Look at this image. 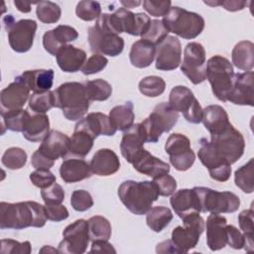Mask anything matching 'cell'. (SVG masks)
<instances>
[{
  "label": "cell",
  "instance_id": "1",
  "mask_svg": "<svg viewBox=\"0 0 254 254\" xmlns=\"http://www.w3.org/2000/svg\"><path fill=\"white\" fill-rule=\"evenodd\" d=\"M48 220L45 205L28 200L16 203L2 201L0 203V228L24 229L27 227H43Z\"/></svg>",
  "mask_w": 254,
  "mask_h": 254
},
{
  "label": "cell",
  "instance_id": "2",
  "mask_svg": "<svg viewBox=\"0 0 254 254\" xmlns=\"http://www.w3.org/2000/svg\"><path fill=\"white\" fill-rule=\"evenodd\" d=\"M159 195L157 186L151 181H125L118 188V196L121 202L136 215L146 214Z\"/></svg>",
  "mask_w": 254,
  "mask_h": 254
},
{
  "label": "cell",
  "instance_id": "3",
  "mask_svg": "<svg viewBox=\"0 0 254 254\" xmlns=\"http://www.w3.org/2000/svg\"><path fill=\"white\" fill-rule=\"evenodd\" d=\"M55 107L62 109L64 116L69 121L83 118L90 100L87 96L84 83L70 81L61 84L53 91Z\"/></svg>",
  "mask_w": 254,
  "mask_h": 254
},
{
  "label": "cell",
  "instance_id": "4",
  "mask_svg": "<svg viewBox=\"0 0 254 254\" xmlns=\"http://www.w3.org/2000/svg\"><path fill=\"white\" fill-rule=\"evenodd\" d=\"M90 50L98 55L116 57L124 49V40L115 34L108 25L107 13L101 14L94 26L88 29Z\"/></svg>",
  "mask_w": 254,
  "mask_h": 254
},
{
  "label": "cell",
  "instance_id": "5",
  "mask_svg": "<svg viewBox=\"0 0 254 254\" xmlns=\"http://www.w3.org/2000/svg\"><path fill=\"white\" fill-rule=\"evenodd\" d=\"M162 21L169 33L186 40L196 38L204 29V20L199 14L178 6L171 7Z\"/></svg>",
  "mask_w": 254,
  "mask_h": 254
},
{
  "label": "cell",
  "instance_id": "6",
  "mask_svg": "<svg viewBox=\"0 0 254 254\" xmlns=\"http://www.w3.org/2000/svg\"><path fill=\"white\" fill-rule=\"evenodd\" d=\"M235 73L231 63L224 57L216 55L206 63V79L215 97L220 101H227L233 87Z\"/></svg>",
  "mask_w": 254,
  "mask_h": 254
},
{
  "label": "cell",
  "instance_id": "7",
  "mask_svg": "<svg viewBox=\"0 0 254 254\" xmlns=\"http://www.w3.org/2000/svg\"><path fill=\"white\" fill-rule=\"evenodd\" d=\"M179 119V112L169 102H161L156 105L152 113L140 123L141 131L145 142L156 143L164 132H169L176 125Z\"/></svg>",
  "mask_w": 254,
  "mask_h": 254
},
{
  "label": "cell",
  "instance_id": "8",
  "mask_svg": "<svg viewBox=\"0 0 254 254\" xmlns=\"http://www.w3.org/2000/svg\"><path fill=\"white\" fill-rule=\"evenodd\" d=\"M209 144L218 157L229 165L237 162L245 149L243 135L231 123L221 131L210 134Z\"/></svg>",
  "mask_w": 254,
  "mask_h": 254
},
{
  "label": "cell",
  "instance_id": "9",
  "mask_svg": "<svg viewBox=\"0 0 254 254\" xmlns=\"http://www.w3.org/2000/svg\"><path fill=\"white\" fill-rule=\"evenodd\" d=\"M200 212L210 213H231L240 206V198L231 191H217L205 187H194Z\"/></svg>",
  "mask_w": 254,
  "mask_h": 254
},
{
  "label": "cell",
  "instance_id": "10",
  "mask_svg": "<svg viewBox=\"0 0 254 254\" xmlns=\"http://www.w3.org/2000/svg\"><path fill=\"white\" fill-rule=\"evenodd\" d=\"M4 27L8 33V41L11 49L16 53L28 52L34 43L37 23L31 19H22L15 22L12 15L3 18Z\"/></svg>",
  "mask_w": 254,
  "mask_h": 254
},
{
  "label": "cell",
  "instance_id": "11",
  "mask_svg": "<svg viewBox=\"0 0 254 254\" xmlns=\"http://www.w3.org/2000/svg\"><path fill=\"white\" fill-rule=\"evenodd\" d=\"M183 219L184 226H177L172 231V241L180 253H188L198 243L204 230V220L198 212L190 213Z\"/></svg>",
  "mask_w": 254,
  "mask_h": 254
},
{
  "label": "cell",
  "instance_id": "12",
  "mask_svg": "<svg viewBox=\"0 0 254 254\" xmlns=\"http://www.w3.org/2000/svg\"><path fill=\"white\" fill-rule=\"evenodd\" d=\"M181 70L193 84L201 83L206 79L205 50L201 44L190 42L186 46Z\"/></svg>",
  "mask_w": 254,
  "mask_h": 254
},
{
  "label": "cell",
  "instance_id": "13",
  "mask_svg": "<svg viewBox=\"0 0 254 254\" xmlns=\"http://www.w3.org/2000/svg\"><path fill=\"white\" fill-rule=\"evenodd\" d=\"M169 104L178 112H182L185 119L192 124L201 122L202 108L193 92L187 86L177 85L169 95Z\"/></svg>",
  "mask_w": 254,
  "mask_h": 254
},
{
  "label": "cell",
  "instance_id": "14",
  "mask_svg": "<svg viewBox=\"0 0 254 254\" xmlns=\"http://www.w3.org/2000/svg\"><path fill=\"white\" fill-rule=\"evenodd\" d=\"M165 151L170 156L172 166L180 172L188 171L195 161L190 139L181 133H174L169 136L165 144Z\"/></svg>",
  "mask_w": 254,
  "mask_h": 254
},
{
  "label": "cell",
  "instance_id": "15",
  "mask_svg": "<svg viewBox=\"0 0 254 254\" xmlns=\"http://www.w3.org/2000/svg\"><path fill=\"white\" fill-rule=\"evenodd\" d=\"M64 239L59 244L60 253L82 254L89 243L88 224L84 219H77L63 231Z\"/></svg>",
  "mask_w": 254,
  "mask_h": 254
},
{
  "label": "cell",
  "instance_id": "16",
  "mask_svg": "<svg viewBox=\"0 0 254 254\" xmlns=\"http://www.w3.org/2000/svg\"><path fill=\"white\" fill-rule=\"evenodd\" d=\"M200 147L197 152V156L201 164L208 170L209 176L212 180L217 182H226L231 175V165L224 162L205 138L200 139Z\"/></svg>",
  "mask_w": 254,
  "mask_h": 254
},
{
  "label": "cell",
  "instance_id": "17",
  "mask_svg": "<svg viewBox=\"0 0 254 254\" xmlns=\"http://www.w3.org/2000/svg\"><path fill=\"white\" fill-rule=\"evenodd\" d=\"M155 66L159 70H173L181 64L182 46L175 36H168L156 46Z\"/></svg>",
  "mask_w": 254,
  "mask_h": 254
},
{
  "label": "cell",
  "instance_id": "18",
  "mask_svg": "<svg viewBox=\"0 0 254 254\" xmlns=\"http://www.w3.org/2000/svg\"><path fill=\"white\" fill-rule=\"evenodd\" d=\"M31 89L22 79L21 75L15 77L14 81L3 88L0 92L1 113L23 109L27 100H29Z\"/></svg>",
  "mask_w": 254,
  "mask_h": 254
},
{
  "label": "cell",
  "instance_id": "19",
  "mask_svg": "<svg viewBox=\"0 0 254 254\" xmlns=\"http://www.w3.org/2000/svg\"><path fill=\"white\" fill-rule=\"evenodd\" d=\"M227 101L237 105H254V73L252 70L235 73L233 87Z\"/></svg>",
  "mask_w": 254,
  "mask_h": 254
},
{
  "label": "cell",
  "instance_id": "20",
  "mask_svg": "<svg viewBox=\"0 0 254 254\" xmlns=\"http://www.w3.org/2000/svg\"><path fill=\"white\" fill-rule=\"evenodd\" d=\"M77 31L67 25H59L53 30L47 31L43 36L44 49L51 55L56 56L58 52L67 43L76 40Z\"/></svg>",
  "mask_w": 254,
  "mask_h": 254
},
{
  "label": "cell",
  "instance_id": "21",
  "mask_svg": "<svg viewBox=\"0 0 254 254\" xmlns=\"http://www.w3.org/2000/svg\"><path fill=\"white\" fill-rule=\"evenodd\" d=\"M74 127L85 130L94 139L100 135L113 136L117 131L109 116L101 112H92L87 114V116L81 118Z\"/></svg>",
  "mask_w": 254,
  "mask_h": 254
},
{
  "label": "cell",
  "instance_id": "22",
  "mask_svg": "<svg viewBox=\"0 0 254 254\" xmlns=\"http://www.w3.org/2000/svg\"><path fill=\"white\" fill-rule=\"evenodd\" d=\"M131 164L133 165V168L137 172L149 176L151 178H156L161 175L169 174L170 172L169 164L153 156L145 149H142L134 157Z\"/></svg>",
  "mask_w": 254,
  "mask_h": 254
},
{
  "label": "cell",
  "instance_id": "23",
  "mask_svg": "<svg viewBox=\"0 0 254 254\" xmlns=\"http://www.w3.org/2000/svg\"><path fill=\"white\" fill-rule=\"evenodd\" d=\"M226 225L224 216L210 213L206 219V243L211 251H217L226 246Z\"/></svg>",
  "mask_w": 254,
  "mask_h": 254
},
{
  "label": "cell",
  "instance_id": "24",
  "mask_svg": "<svg viewBox=\"0 0 254 254\" xmlns=\"http://www.w3.org/2000/svg\"><path fill=\"white\" fill-rule=\"evenodd\" d=\"M38 150L54 161L64 158L69 151V137L58 130H51Z\"/></svg>",
  "mask_w": 254,
  "mask_h": 254
},
{
  "label": "cell",
  "instance_id": "25",
  "mask_svg": "<svg viewBox=\"0 0 254 254\" xmlns=\"http://www.w3.org/2000/svg\"><path fill=\"white\" fill-rule=\"evenodd\" d=\"M62 180L66 184H73L92 176L90 165L81 158L71 157L63 161L60 167Z\"/></svg>",
  "mask_w": 254,
  "mask_h": 254
},
{
  "label": "cell",
  "instance_id": "26",
  "mask_svg": "<svg viewBox=\"0 0 254 254\" xmlns=\"http://www.w3.org/2000/svg\"><path fill=\"white\" fill-rule=\"evenodd\" d=\"M170 203L180 218H184L190 213L200 212L199 201L193 189H183L175 191L171 196Z\"/></svg>",
  "mask_w": 254,
  "mask_h": 254
},
{
  "label": "cell",
  "instance_id": "27",
  "mask_svg": "<svg viewBox=\"0 0 254 254\" xmlns=\"http://www.w3.org/2000/svg\"><path fill=\"white\" fill-rule=\"evenodd\" d=\"M50 132V120L46 113H30L28 115L23 128V136L30 142L43 141Z\"/></svg>",
  "mask_w": 254,
  "mask_h": 254
},
{
  "label": "cell",
  "instance_id": "28",
  "mask_svg": "<svg viewBox=\"0 0 254 254\" xmlns=\"http://www.w3.org/2000/svg\"><path fill=\"white\" fill-rule=\"evenodd\" d=\"M92 174L100 177H107L115 174L120 169V161L116 153L110 149H99L90 161Z\"/></svg>",
  "mask_w": 254,
  "mask_h": 254
},
{
  "label": "cell",
  "instance_id": "29",
  "mask_svg": "<svg viewBox=\"0 0 254 254\" xmlns=\"http://www.w3.org/2000/svg\"><path fill=\"white\" fill-rule=\"evenodd\" d=\"M60 68L64 72H76L86 62V53L74 46L65 45L56 55Z\"/></svg>",
  "mask_w": 254,
  "mask_h": 254
},
{
  "label": "cell",
  "instance_id": "30",
  "mask_svg": "<svg viewBox=\"0 0 254 254\" xmlns=\"http://www.w3.org/2000/svg\"><path fill=\"white\" fill-rule=\"evenodd\" d=\"M145 139L143 137L140 123L133 124L129 129L125 130L120 143V151L124 159L128 163H132L134 157L144 149Z\"/></svg>",
  "mask_w": 254,
  "mask_h": 254
},
{
  "label": "cell",
  "instance_id": "31",
  "mask_svg": "<svg viewBox=\"0 0 254 254\" xmlns=\"http://www.w3.org/2000/svg\"><path fill=\"white\" fill-rule=\"evenodd\" d=\"M201 122L210 134L219 132L230 124L227 112L217 104L208 105L202 109Z\"/></svg>",
  "mask_w": 254,
  "mask_h": 254
},
{
  "label": "cell",
  "instance_id": "32",
  "mask_svg": "<svg viewBox=\"0 0 254 254\" xmlns=\"http://www.w3.org/2000/svg\"><path fill=\"white\" fill-rule=\"evenodd\" d=\"M54 75V69L50 68L26 70L21 74V77L33 92H44L53 86Z\"/></svg>",
  "mask_w": 254,
  "mask_h": 254
},
{
  "label": "cell",
  "instance_id": "33",
  "mask_svg": "<svg viewBox=\"0 0 254 254\" xmlns=\"http://www.w3.org/2000/svg\"><path fill=\"white\" fill-rule=\"evenodd\" d=\"M156 47L147 41L139 40L135 42L130 50L129 59L133 66L144 68L151 65L155 60Z\"/></svg>",
  "mask_w": 254,
  "mask_h": 254
},
{
  "label": "cell",
  "instance_id": "34",
  "mask_svg": "<svg viewBox=\"0 0 254 254\" xmlns=\"http://www.w3.org/2000/svg\"><path fill=\"white\" fill-rule=\"evenodd\" d=\"M232 64L241 70L250 71L254 66V44L241 41L235 45L231 54Z\"/></svg>",
  "mask_w": 254,
  "mask_h": 254
},
{
  "label": "cell",
  "instance_id": "35",
  "mask_svg": "<svg viewBox=\"0 0 254 254\" xmlns=\"http://www.w3.org/2000/svg\"><path fill=\"white\" fill-rule=\"evenodd\" d=\"M94 138L85 130L75 128L72 136L69 138V151L72 157L84 158L93 146Z\"/></svg>",
  "mask_w": 254,
  "mask_h": 254
},
{
  "label": "cell",
  "instance_id": "36",
  "mask_svg": "<svg viewBox=\"0 0 254 254\" xmlns=\"http://www.w3.org/2000/svg\"><path fill=\"white\" fill-rule=\"evenodd\" d=\"M133 109V103L131 101H127L122 105L114 106L109 111V118L116 130L125 131L133 125L135 119Z\"/></svg>",
  "mask_w": 254,
  "mask_h": 254
},
{
  "label": "cell",
  "instance_id": "37",
  "mask_svg": "<svg viewBox=\"0 0 254 254\" xmlns=\"http://www.w3.org/2000/svg\"><path fill=\"white\" fill-rule=\"evenodd\" d=\"M173 213L169 207L158 205L152 207L146 213V222L154 232H161L172 221Z\"/></svg>",
  "mask_w": 254,
  "mask_h": 254
},
{
  "label": "cell",
  "instance_id": "38",
  "mask_svg": "<svg viewBox=\"0 0 254 254\" xmlns=\"http://www.w3.org/2000/svg\"><path fill=\"white\" fill-rule=\"evenodd\" d=\"M88 233L90 240H106L108 241L111 237L112 229L111 224L105 217L101 215H95L87 220Z\"/></svg>",
  "mask_w": 254,
  "mask_h": 254
},
{
  "label": "cell",
  "instance_id": "39",
  "mask_svg": "<svg viewBox=\"0 0 254 254\" xmlns=\"http://www.w3.org/2000/svg\"><path fill=\"white\" fill-rule=\"evenodd\" d=\"M84 86L90 101H104L112 93L111 84L101 78L85 81Z\"/></svg>",
  "mask_w": 254,
  "mask_h": 254
},
{
  "label": "cell",
  "instance_id": "40",
  "mask_svg": "<svg viewBox=\"0 0 254 254\" xmlns=\"http://www.w3.org/2000/svg\"><path fill=\"white\" fill-rule=\"evenodd\" d=\"M55 107L53 91L33 92L29 97V108L35 113H46Z\"/></svg>",
  "mask_w": 254,
  "mask_h": 254
},
{
  "label": "cell",
  "instance_id": "41",
  "mask_svg": "<svg viewBox=\"0 0 254 254\" xmlns=\"http://www.w3.org/2000/svg\"><path fill=\"white\" fill-rule=\"evenodd\" d=\"M37 18L46 24L57 23L62 15V10L58 4L52 1L37 2Z\"/></svg>",
  "mask_w": 254,
  "mask_h": 254
},
{
  "label": "cell",
  "instance_id": "42",
  "mask_svg": "<svg viewBox=\"0 0 254 254\" xmlns=\"http://www.w3.org/2000/svg\"><path fill=\"white\" fill-rule=\"evenodd\" d=\"M235 185L244 192H253V159L241 166L234 174Z\"/></svg>",
  "mask_w": 254,
  "mask_h": 254
},
{
  "label": "cell",
  "instance_id": "43",
  "mask_svg": "<svg viewBox=\"0 0 254 254\" xmlns=\"http://www.w3.org/2000/svg\"><path fill=\"white\" fill-rule=\"evenodd\" d=\"M140 92L147 97H157L161 95L166 88V82L161 76L150 75L139 81Z\"/></svg>",
  "mask_w": 254,
  "mask_h": 254
},
{
  "label": "cell",
  "instance_id": "44",
  "mask_svg": "<svg viewBox=\"0 0 254 254\" xmlns=\"http://www.w3.org/2000/svg\"><path fill=\"white\" fill-rule=\"evenodd\" d=\"M1 162L9 170L22 169L27 163V153L22 148L11 147L4 152Z\"/></svg>",
  "mask_w": 254,
  "mask_h": 254
},
{
  "label": "cell",
  "instance_id": "45",
  "mask_svg": "<svg viewBox=\"0 0 254 254\" xmlns=\"http://www.w3.org/2000/svg\"><path fill=\"white\" fill-rule=\"evenodd\" d=\"M168 30L163 24L162 20H151L147 30L141 36L142 40L149 42L155 47L158 46L162 41H164L168 37Z\"/></svg>",
  "mask_w": 254,
  "mask_h": 254
},
{
  "label": "cell",
  "instance_id": "46",
  "mask_svg": "<svg viewBox=\"0 0 254 254\" xmlns=\"http://www.w3.org/2000/svg\"><path fill=\"white\" fill-rule=\"evenodd\" d=\"M28 115V110L19 109L1 113L2 124L6 129L14 132H22Z\"/></svg>",
  "mask_w": 254,
  "mask_h": 254
},
{
  "label": "cell",
  "instance_id": "47",
  "mask_svg": "<svg viewBox=\"0 0 254 254\" xmlns=\"http://www.w3.org/2000/svg\"><path fill=\"white\" fill-rule=\"evenodd\" d=\"M75 14L83 21L97 20L101 15V6L96 1H79L75 8Z\"/></svg>",
  "mask_w": 254,
  "mask_h": 254
},
{
  "label": "cell",
  "instance_id": "48",
  "mask_svg": "<svg viewBox=\"0 0 254 254\" xmlns=\"http://www.w3.org/2000/svg\"><path fill=\"white\" fill-rule=\"evenodd\" d=\"M41 195L46 204H61L64 199V191L61 185L54 183L50 187L41 190Z\"/></svg>",
  "mask_w": 254,
  "mask_h": 254
},
{
  "label": "cell",
  "instance_id": "49",
  "mask_svg": "<svg viewBox=\"0 0 254 254\" xmlns=\"http://www.w3.org/2000/svg\"><path fill=\"white\" fill-rule=\"evenodd\" d=\"M70 204L76 211H85L93 205V199L87 190H76L71 193Z\"/></svg>",
  "mask_w": 254,
  "mask_h": 254
},
{
  "label": "cell",
  "instance_id": "50",
  "mask_svg": "<svg viewBox=\"0 0 254 254\" xmlns=\"http://www.w3.org/2000/svg\"><path fill=\"white\" fill-rule=\"evenodd\" d=\"M32 251L31 243L29 241L19 242L13 239L1 240L2 254H30Z\"/></svg>",
  "mask_w": 254,
  "mask_h": 254
},
{
  "label": "cell",
  "instance_id": "51",
  "mask_svg": "<svg viewBox=\"0 0 254 254\" xmlns=\"http://www.w3.org/2000/svg\"><path fill=\"white\" fill-rule=\"evenodd\" d=\"M107 64H108V60L104 56L93 54L91 57H89L86 60V62L84 63L80 70L85 75L94 74L104 69Z\"/></svg>",
  "mask_w": 254,
  "mask_h": 254
},
{
  "label": "cell",
  "instance_id": "52",
  "mask_svg": "<svg viewBox=\"0 0 254 254\" xmlns=\"http://www.w3.org/2000/svg\"><path fill=\"white\" fill-rule=\"evenodd\" d=\"M153 182L158 188L159 194L162 196H170L177 190L176 180L168 174L153 178Z\"/></svg>",
  "mask_w": 254,
  "mask_h": 254
},
{
  "label": "cell",
  "instance_id": "53",
  "mask_svg": "<svg viewBox=\"0 0 254 254\" xmlns=\"http://www.w3.org/2000/svg\"><path fill=\"white\" fill-rule=\"evenodd\" d=\"M30 180L34 186L43 190L56 183V176L50 170L40 169L30 174Z\"/></svg>",
  "mask_w": 254,
  "mask_h": 254
},
{
  "label": "cell",
  "instance_id": "54",
  "mask_svg": "<svg viewBox=\"0 0 254 254\" xmlns=\"http://www.w3.org/2000/svg\"><path fill=\"white\" fill-rule=\"evenodd\" d=\"M171 1H143L144 10L154 17H164L171 9Z\"/></svg>",
  "mask_w": 254,
  "mask_h": 254
},
{
  "label": "cell",
  "instance_id": "55",
  "mask_svg": "<svg viewBox=\"0 0 254 254\" xmlns=\"http://www.w3.org/2000/svg\"><path fill=\"white\" fill-rule=\"evenodd\" d=\"M226 244L233 249H241L244 246V235L233 225H226Z\"/></svg>",
  "mask_w": 254,
  "mask_h": 254
},
{
  "label": "cell",
  "instance_id": "56",
  "mask_svg": "<svg viewBox=\"0 0 254 254\" xmlns=\"http://www.w3.org/2000/svg\"><path fill=\"white\" fill-rule=\"evenodd\" d=\"M45 209H46L47 217H48L49 220L59 222V221L64 220L68 217V210L62 203L61 204H54V205L46 204Z\"/></svg>",
  "mask_w": 254,
  "mask_h": 254
},
{
  "label": "cell",
  "instance_id": "57",
  "mask_svg": "<svg viewBox=\"0 0 254 254\" xmlns=\"http://www.w3.org/2000/svg\"><path fill=\"white\" fill-rule=\"evenodd\" d=\"M253 215L254 211L252 208L245 209L240 212L238 215V223L240 229L245 234L254 235V226H253Z\"/></svg>",
  "mask_w": 254,
  "mask_h": 254
},
{
  "label": "cell",
  "instance_id": "58",
  "mask_svg": "<svg viewBox=\"0 0 254 254\" xmlns=\"http://www.w3.org/2000/svg\"><path fill=\"white\" fill-rule=\"evenodd\" d=\"M55 161L48 158L45 154H43L40 150H37L34 152V154L32 155V159H31V164L32 166L36 169V170H40V169H46V170H50L53 166H54Z\"/></svg>",
  "mask_w": 254,
  "mask_h": 254
},
{
  "label": "cell",
  "instance_id": "59",
  "mask_svg": "<svg viewBox=\"0 0 254 254\" xmlns=\"http://www.w3.org/2000/svg\"><path fill=\"white\" fill-rule=\"evenodd\" d=\"M247 1H237V0H222L218 1V6H222L225 10L230 12H236L243 10L247 6Z\"/></svg>",
  "mask_w": 254,
  "mask_h": 254
},
{
  "label": "cell",
  "instance_id": "60",
  "mask_svg": "<svg viewBox=\"0 0 254 254\" xmlns=\"http://www.w3.org/2000/svg\"><path fill=\"white\" fill-rule=\"evenodd\" d=\"M156 252L160 254H180L172 240H165L157 244Z\"/></svg>",
  "mask_w": 254,
  "mask_h": 254
},
{
  "label": "cell",
  "instance_id": "61",
  "mask_svg": "<svg viewBox=\"0 0 254 254\" xmlns=\"http://www.w3.org/2000/svg\"><path fill=\"white\" fill-rule=\"evenodd\" d=\"M90 252H107V253H116V250L112 244L108 243L106 240H96L92 242Z\"/></svg>",
  "mask_w": 254,
  "mask_h": 254
},
{
  "label": "cell",
  "instance_id": "62",
  "mask_svg": "<svg viewBox=\"0 0 254 254\" xmlns=\"http://www.w3.org/2000/svg\"><path fill=\"white\" fill-rule=\"evenodd\" d=\"M33 4V2H27V1H18L15 0L14 1V5L16 6V8L23 13H28L31 11V5Z\"/></svg>",
  "mask_w": 254,
  "mask_h": 254
},
{
  "label": "cell",
  "instance_id": "63",
  "mask_svg": "<svg viewBox=\"0 0 254 254\" xmlns=\"http://www.w3.org/2000/svg\"><path fill=\"white\" fill-rule=\"evenodd\" d=\"M120 3L123 5V8H135L137 6H139L142 2L139 0L133 1V0H127V1H120Z\"/></svg>",
  "mask_w": 254,
  "mask_h": 254
},
{
  "label": "cell",
  "instance_id": "64",
  "mask_svg": "<svg viewBox=\"0 0 254 254\" xmlns=\"http://www.w3.org/2000/svg\"><path fill=\"white\" fill-rule=\"evenodd\" d=\"M40 253H60V251L59 249H55L50 245H46L40 250Z\"/></svg>",
  "mask_w": 254,
  "mask_h": 254
}]
</instances>
